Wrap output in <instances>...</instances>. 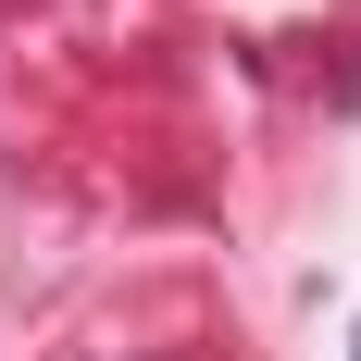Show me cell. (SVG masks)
Masks as SVG:
<instances>
[]
</instances>
